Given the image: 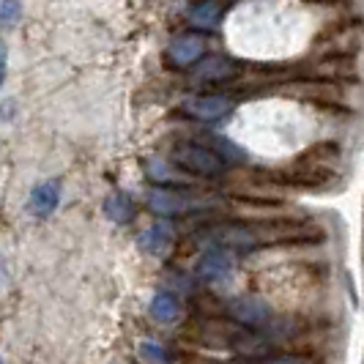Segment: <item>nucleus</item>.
Returning <instances> with one entry per match:
<instances>
[{
  "mask_svg": "<svg viewBox=\"0 0 364 364\" xmlns=\"http://www.w3.org/2000/svg\"><path fill=\"white\" fill-rule=\"evenodd\" d=\"M208 53V38L203 33H181L167 44V60L176 69H189L195 63H200Z\"/></svg>",
  "mask_w": 364,
  "mask_h": 364,
  "instance_id": "nucleus-3",
  "label": "nucleus"
},
{
  "mask_svg": "<svg viewBox=\"0 0 364 364\" xmlns=\"http://www.w3.org/2000/svg\"><path fill=\"white\" fill-rule=\"evenodd\" d=\"M148 312H151V318H154V321H159V323H176V321L181 318L183 307H181V301H178V296L162 291L151 299Z\"/></svg>",
  "mask_w": 364,
  "mask_h": 364,
  "instance_id": "nucleus-9",
  "label": "nucleus"
},
{
  "mask_svg": "<svg viewBox=\"0 0 364 364\" xmlns=\"http://www.w3.org/2000/svg\"><path fill=\"white\" fill-rule=\"evenodd\" d=\"M203 205H208L205 200L183 192V189H151L148 192V208L159 217H181V214H189V211H198Z\"/></svg>",
  "mask_w": 364,
  "mask_h": 364,
  "instance_id": "nucleus-2",
  "label": "nucleus"
},
{
  "mask_svg": "<svg viewBox=\"0 0 364 364\" xmlns=\"http://www.w3.org/2000/svg\"><path fill=\"white\" fill-rule=\"evenodd\" d=\"M228 315L241 323V326L250 328H263L272 323L274 310L263 301V299H255V296H238V299H230L228 301Z\"/></svg>",
  "mask_w": 364,
  "mask_h": 364,
  "instance_id": "nucleus-4",
  "label": "nucleus"
},
{
  "mask_svg": "<svg viewBox=\"0 0 364 364\" xmlns=\"http://www.w3.org/2000/svg\"><path fill=\"white\" fill-rule=\"evenodd\" d=\"M236 266V255L228 247H211L205 255L198 260V277L203 282H219Z\"/></svg>",
  "mask_w": 364,
  "mask_h": 364,
  "instance_id": "nucleus-6",
  "label": "nucleus"
},
{
  "mask_svg": "<svg viewBox=\"0 0 364 364\" xmlns=\"http://www.w3.org/2000/svg\"><path fill=\"white\" fill-rule=\"evenodd\" d=\"M6 66H9V53H6V44L0 41V88L6 82Z\"/></svg>",
  "mask_w": 364,
  "mask_h": 364,
  "instance_id": "nucleus-16",
  "label": "nucleus"
},
{
  "mask_svg": "<svg viewBox=\"0 0 364 364\" xmlns=\"http://www.w3.org/2000/svg\"><path fill=\"white\" fill-rule=\"evenodd\" d=\"M222 17H225V6H219V3H198V6L189 9L192 25L200 28V31H214V28H219Z\"/></svg>",
  "mask_w": 364,
  "mask_h": 364,
  "instance_id": "nucleus-12",
  "label": "nucleus"
},
{
  "mask_svg": "<svg viewBox=\"0 0 364 364\" xmlns=\"http://www.w3.org/2000/svg\"><path fill=\"white\" fill-rule=\"evenodd\" d=\"M173 241H176L173 225H170V222H156V225L148 228L146 233H140V250H143L146 255L162 257L170 252Z\"/></svg>",
  "mask_w": 364,
  "mask_h": 364,
  "instance_id": "nucleus-8",
  "label": "nucleus"
},
{
  "mask_svg": "<svg viewBox=\"0 0 364 364\" xmlns=\"http://www.w3.org/2000/svg\"><path fill=\"white\" fill-rule=\"evenodd\" d=\"M60 203V183L58 181H41L31 189V198H28V211L33 217L44 219L50 217Z\"/></svg>",
  "mask_w": 364,
  "mask_h": 364,
  "instance_id": "nucleus-7",
  "label": "nucleus"
},
{
  "mask_svg": "<svg viewBox=\"0 0 364 364\" xmlns=\"http://www.w3.org/2000/svg\"><path fill=\"white\" fill-rule=\"evenodd\" d=\"M236 72L238 69L230 63V60H225V58H211V60H203V66H198L195 77H198L200 82H211V85H217V82H228V80H233Z\"/></svg>",
  "mask_w": 364,
  "mask_h": 364,
  "instance_id": "nucleus-11",
  "label": "nucleus"
},
{
  "mask_svg": "<svg viewBox=\"0 0 364 364\" xmlns=\"http://www.w3.org/2000/svg\"><path fill=\"white\" fill-rule=\"evenodd\" d=\"M170 162L176 164L181 173H192L200 178H219L225 176L228 162L219 156L214 148H205L200 143H176Z\"/></svg>",
  "mask_w": 364,
  "mask_h": 364,
  "instance_id": "nucleus-1",
  "label": "nucleus"
},
{
  "mask_svg": "<svg viewBox=\"0 0 364 364\" xmlns=\"http://www.w3.org/2000/svg\"><path fill=\"white\" fill-rule=\"evenodd\" d=\"M140 356L151 364H167V350L159 343H143L140 346Z\"/></svg>",
  "mask_w": 364,
  "mask_h": 364,
  "instance_id": "nucleus-14",
  "label": "nucleus"
},
{
  "mask_svg": "<svg viewBox=\"0 0 364 364\" xmlns=\"http://www.w3.org/2000/svg\"><path fill=\"white\" fill-rule=\"evenodd\" d=\"M19 9L17 3H3L0 6V25H14L17 22V17H19Z\"/></svg>",
  "mask_w": 364,
  "mask_h": 364,
  "instance_id": "nucleus-15",
  "label": "nucleus"
},
{
  "mask_svg": "<svg viewBox=\"0 0 364 364\" xmlns=\"http://www.w3.org/2000/svg\"><path fill=\"white\" fill-rule=\"evenodd\" d=\"M263 364H307L304 359H296V356H274V359H269V362Z\"/></svg>",
  "mask_w": 364,
  "mask_h": 364,
  "instance_id": "nucleus-17",
  "label": "nucleus"
},
{
  "mask_svg": "<svg viewBox=\"0 0 364 364\" xmlns=\"http://www.w3.org/2000/svg\"><path fill=\"white\" fill-rule=\"evenodd\" d=\"M148 176L159 183V189H181L183 186V173H176V170H167L164 167V159H151L146 164Z\"/></svg>",
  "mask_w": 364,
  "mask_h": 364,
  "instance_id": "nucleus-13",
  "label": "nucleus"
},
{
  "mask_svg": "<svg viewBox=\"0 0 364 364\" xmlns=\"http://www.w3.org/2000/svg\"><path fill=\"white\" fill-rule=\"evenodd\" d=\"M102 208H105L107 219H112L115 225H127L137 217V203L132 200L127 192H112Z\"/></svg>",
  "mask_w": 364,
  "mask_h": 364,
  "instance_id": "nucleus-10",
  "label": "nucleus"
},
{
  "mask_svg": "<svg viewBox=\"0 0 364 364\" xmlns=\"http://www.w3.org/2000/svg\"><path fill=\"white\" fill-rule=\"evenodd\" d=\"M181 109L189 118H195V121L211 124V121L225 118L233 109V102L228 96H219V93H205V96H189V99H183Z\"/></svg>",
  "mask_w": 364,
  "mask_h": 364,
  "instance_id": "nucleus-5",
  "label": "nucleus"
}]
</instances>
